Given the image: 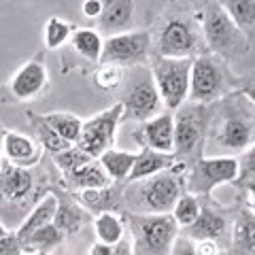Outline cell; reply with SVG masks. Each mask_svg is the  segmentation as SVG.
<instances>
[{
	"label": "cell",
	"instance_id": "cell-1",
	"mask_svg": "<svg viewBox=\"0 0 255 255\" xmlns=\"http://www.w3.org/2000/svg\"><path fill=\"white\" fill-rule=\"evenodd\" d=\"M255 145V105L241 92H230L213 105L206 157H236Z\"/></svg>",
	"mask_w": 255,
	"mask_h": 255
},
{
	"label": "cell",
	"instance_id": "cell-35",
	"mask_svg": "<svg viewBox=\"0 0 255 255\" xmlns=\"http://www.w3.org/2000/svg\"><path fill=\"white\" fill-rule=\"evenodd\" d=\"M124 77H126V68L115 66V64H100V66L94 70L96 87L107 90V92H113L117 87H122Z\"/></svg>",
	"mask_w": 255,
	"mask_h": 255
},
{
	"label": "cell",
	"instance_id": "cell-31",
	"mask_svg": "<svg viewBox=\"0 0 255 255\" xmlns=\"http://www.w3.org/2000/svg\"><path fill=\"white\" fill-rule=\"evenodd\" d=\"M62 241H64V234L51 223V226L36 230V232L30 234L26 241H21V247H23V251L34 253V255L36 253H51L53 247H58Z\"/></svg>",
	"mask_w": 255,
	"mask_h": 255
},
{
	"label": "cell",
	"instance_id": "cell-33",
	"mask_svg": "<svg viewBox=\"0 0 255 255\" xmlns=\"http://www.w3.org/2000/svg\"><path fill=\"white\" fill-rule=\"evenodd\" d=\"M75 26L62 17H49L45 23V30H43V41L47 49H60L64 43L70 41V34H73Z\"/></svg>",
	"mask_w": 255,
	"mask_h": 255
},
{
	"label": "cell",
	"instance_id": "cell-20",
	"mask_svg": "<svg viewBox=\"0 0 255 255\" xmlns=\"http://www.w3.org/2000/svg\"><path fill=\"white\" fill-rule=\"evenodd\" d=\"M124 185L126 183H113L109 187L102 189H87V191H70L79 202L83 204V209L90 213H124Z\"/></svg>",
	"mask_w": 255,
	"mask_h": 255
},
{
	"label": "cell",
	"instance_id": "cell-36",
	"mask_svg": "<svg viewBox=\"0 0 255 255\" xmlns=\"http://www.w3.org/2000/svg\"><path fill=\"white\" fill-rule=\"evenodd\" d=\"M238 185L245 189H255V145L238 157Z\"/></svg>",
	"mask_w": 255,
	"mask_h": 255
},
{
	"label": "cell",
	"instance_id": "cell-39",
	"mask_svg": "<svg viewBox=\"0 0 255 255\" xmlns=\"http://www.w3.org/2000/svg\"><path fill=\"white\" fill-rule=\"evenodd\" d=\"M191 243H194L196 255H221L223 251V247L213 241H191Z\"/></svg>",
	"mask_w": 255,
	"mask_h": 255
},
{
	"label": "cell",
	"instance_id": "cell-28",
	"mask_svg": "<svg viewBox=\"0 0 255 255\" xmlns=\"http://www.w3.org/2000/svg\"><path fill=\"white\" fill-rule=\"evenodd\" d=\"M94 232L98 243L113 247L126 236L124 217L117 213H100L94 217Z\"/></svg>",
	"mask_w": 255,
	"mask_h": 255
},
{
	"label": "cell",
	"instance_id": "cell-30",
	"mask_svg": "<svg viewBox=\"0 0 255 255\" xmlns=\"http://www.w3.org/2000/svg\"><path fill=\"white\" fill-rule=\"evenodd\" d=\"M28 122L32 124V128H34V132H36V142L43 147V151H49L51 155H55V153H62V151H66V149L73 147L70 142H66L62 136H58V134H55L51 128L43 122L41 115L30 113V111H28Z\"/></svg>",
	"mask_w": 255,
	"mask_h": 255
},
{
	"label": "cell",
	"instance_id": "cell-24",
	"mask_svg": "<svg viewBox=\"0 0 255 255\" xmlns=\"http://www.w3.org/2000/svg\"><path fill=\"white\" fill-rule=\"evenodd\" d=\"M109 185H113V181L109 179V174L105 172L98 159H92L83 168L64 177V187H68V191H73V194L75 191H87V189H102Z\"/></svg>",
	"mask_w": 255,
	"mask_h": 255
},
{
	"label": "cell",
	"instance_id": "cell-42",
	"mask_svg": "<svg viewBox=\"0 0 255 255\" xmlns=\"http://www.w3.org/2000/svg\"><path fill=\"white\" fill-rule=\"evenodd\" d=\"M111 255H134L130 236H124L122 241H119V243L113 247V251H111Z\"/></svg>",
	"mask_w": 255,
	"mask_h": 255
},
{
	"label": "cell",
	"instance_id": "cell-7",
	"mask_svg": "<svg viewBox=\"0 0 255 255\" xmlns=\"http://www.w3.org/2000/svg\"><path fill=\"white\" fill-rule=\"evenodd\" d=\"M236 79L230 70V64L213 53H202L191 60L189 79V102L198 105H215L236 90Z\"/></svg>",
	"mask_w": 255,
	"mask_h": 255
},
{
	"label": "cell",
	"instance_id": "cell-17",
	"mask_svg": "<svg viewBox=\"0 0 255 255\" xmlns=\"http://www.w3.org/2000/svg\"><path fill=\"white\" fill-rule=\"evenodd\" d=\"M55 196H58V211H55L53 217V226L60 230L64 236H75L87 226L90 221H94L92 213L83 209V204L77 200V198L66 191H58L53 189Z\"/></svg>",
	"mask_w": 255,
	"mask_h": 255
},
{
	"label": "cell",
	"instance_id": "cell-25",
	"mask_svg": "<svg viewBox=\"0 0 255 255\" xmlns=\"http://www.w3.org/2000/svg\"><path fill=\"white\" fill-rule=\"evenodd\" d=\"M136 155H138V149L136 151H126V149H109L105 151L98 162L100 166L105 168V172L109 174V179L113 183H126L130 172L134 168V162H136Z\"/></svg>",
	"mask_w": 255,
	"mask_h": 255
},
{
	"label": "cell",
	"instance_id": "cell-46",
	"mask_svg": "<svg viewBox=\"0 0 255 255\" xmlns=\"http://www.w3.org/2000/svg\"><path fill=\"white\" fill-rule=\"evenodd\" d=\"M36 255H51V253H36Z\"/></svg>",
	"mask_w": 255,
	"mask_h": 255
},
{
	"label": "cell",
	"instance_id": "cell-5",
	"mask_svg": "<svg viewBox=\"0 0 255 255\" xmlns=\"http://www.w3.org/2000/svg\"><path fill=\"white\" fill-rule=\"evenodd\" d=\"M198 9H200V28L206 51L228 64L230 60H236L249 51L251 43L234 26L221 2H202L198 4Z\"/></svg>",
	"mask_w": 255,
	"mask_h": 255
},
{
	"label": "cell",
	"instance_id": "cell-6",
	"mask_svg": "<svg viewBox=\"0 0 255 255\" xmlns=\"http://www.w3.org/2000/svg\"><path fill=\"white\" fill-rule=\"evenodd\" d=\"M130 232L134 255H170L179 236V226L172 215H132L122 213Z\"/></svg>",
	"mask_w": 255,
	"mask_h": 255
},
{
	"label": "cell",
	"instance_id": "cell-2",
	"mask_svg": "<svg viewBox=\"0 0 255 255\" xmlns=\"http://www.w3.org/2000/svg\"><path fill=\"white\" fill-rule=\"evenodd\" d=\"M151 53L172 60H194L206 53L200 9H194V4L168 6L151 32Z\"/></svg>",
	"mask_w": 255,
	"mask_h": 255
},
{
	"label": "cell",
	"instance_id": "cell-3",
	"mask_svg": "<svg viewBox=\"0 0 255 255\" xmlns=\"http://www.w3.org/2000/svg\"><path fill=\"white\" fill-rule=\"evenodd\" d=\"M183 194V177L166 170L124 185V213L168 215Z\"/></svg>",
	"mask_w": 255,
	"mask_h": 255
},
{
	"label": "cell",
	"instance_id": "cell-37",
	"mask_svg": "<svg viewBox=\"0 0 255 255\" xmlns=\"http://www.w3.org/2000/svg\"><path fill=\"white\" fill-rule=\"evenodd\" d=\"M0 255H23V247L15 232H9L4 238H0Z\"/></svg>",
	"mask_w": 255,
	"mask_h": 255
},
{
	"label": "cell",
	"instance_id": "cell-26",
	"mask_svg": "<svg viewBox=\"0 0 255 255\" xmlns=\"http://www.w3.org/2000/svg\"><path fill=\"white\" fill-rule=\"evenodd\" d=\"M221 6L247 41L255 43V0H223Z\"/></svg>",
	"mask_w": 255,
	"mask_h": 255
},
{
	"label": "cell",
	"instance_id": "cell-38",
	"mask_svg": "<svg viewBox=\"0 0 255 255\" xmlns=\"http://www.w3.org/2000/svg\"><path fill=\"white\" fill-rule=\"evenodd\" d=\"M236 92H241L243 96H247V98L255 105V73L238 77L236 79Z\"/></svg>",
	"mask_w": 255,
	"mask_h": 255
},
{
	"label": "cell",
	"instance_id": "cell-40",
	"mask_svg": "<svg viewBox=\"0 0 255 255\" xmlns=\"http://www.w3.org/2000/svg\"><path fill=\"white\" fill-rule=\"evenodd\" d=\"M170 255H196L194 243H191L187 236L179 234L177 241H174V245H172V249H170Z\"/></svg>",
	"mask_w": 255,
	"mask_h": 255
},
{
	"label": "cell",
	"instance_id": "cell-18",
	"mask_svg": "<svg viewBox=\"0 0 255 255\" xmlns=\"http://www.w3.org/2000/svg\"><path fill=\"white\" fill-rule=\"evenodd\" d=\"M2 155L17 168H34L43 157V147L26 134L6 130L2 138Z\"/></svg>",
	"mask_w": 255,
	"mask_h": 255
},
{
	"label": "cell",
	"instance_id": "cell-12",
	"mask_svg": "<svg viewBox=\"0 0 255 255\" xmlns=\"http://www.w3.org/2000/svg\"><path fill=\"white\" fill-rule=\"evenodd\" d=\"M38 194V177L32 168H17L4 159L0 164V211H26Z\"/></svg>",
	"mask_w": 255,
	"mask_h": 255
},
{
	"label": "cell",
	"instance_id": "cell-19",
	"mask_svg": "<svg viewBox=\"0 0 255 255\" xmlns=\"http://www.w3.org/2000/svg\"><path fill=\"white\" fill-rule=\"evenodd\" d=\"M134 11H136V2L132 0H107L105 2V11L96 21L98 26V34L109 36H117L128 32V28L132 26L134 19Z\"/></svg>",
	"mask_w": 255,
	"mask_h": 255
},
{
	"label": "cell",
	"instance_id": "cell-8",
	"mask_svg": "<svg viewBox=\"0 0 255 255\" xmlns=\"http://www.w3.org/2000/svg\"><path fill=\"white\" fill-rule=\"evenodd\" d=\"M119 102H122L126 113L124 119H134V122L145 124L159 115L164 105L147 64L126 68V77L122 83V100Z\"/></svg>",
	"mask_w": 255,
	"mask_h": 255
},
{
	"label": "cell",
	"instance_id": "cell-4",
	"mask_svg": "<svg viewBox=\"0 0 255 255\" xmlns=\"http://www.w3.org/2000/svg\"><path fill=\"white\" fill-rule=\"evenodd\" d=\"M172 115H174V159H177V166L187 170V166L204 157L213 105H198V102L187 100Z\"/></svg>",
	"mask_w": 255,
	"mask_h": 255
},
{
	"label": "cell",
	"instance_id": "cell-45",
	"mask_svg": "<svg viewBox=\"0 0 255 255\" xmlns=\"http://www.w3.org/2000/svg\"><path fill=\"white\" fill-rule=\"evenodd\" d=\"M4 128H0V155H2V138H4Z\"/></svg>",
	"mask_w": 255,
	"mask_h": 255
},
{
	"label": "cell",
	"instance_id": "cell-32",
	"mask_svg": "<svg viewBox=\"0 0 255 255\" xmlns=\"http://www.w3.org/2000/svg\"><path fill=\"white\" fill-rule=\"evenodd\" d=\"M200 211H202V198L191 196V194H181V198L177 200V204H174L170 215L181 230V228H189L191 223L198 219Z\"/></svg>",
	"mask_w": 255,
	"mask_h": 255
},
{
	"label": "cell",
	"instance_id": "cell-44",
	"mask_svg": "<svg viewBox=\"0 0 255 255\" xmlns=\"http://www.w3.org/2000/svg\"><path fill=\"white\" fill-rule=\"evenodd\" d=\"M6 234H9V230H6V226H4L2 221H0V238H4Z\"/></svg>",
	"mask_w": 255,
	"mask_h": 255
},
{
	"label": "cell",
	"instance_id": "cell-10",
	"mask_svg": "<svg viewBox=\"0 0 255 255\" xmlns=\"http://www.w3.org/2000/svg\"><path fill=\"white\" fill-rule=\"evenodd\" d=\"M151 75L157 87L166 111L174 113L179 107L187 102L189 96V79H191V60H172V58H155L151 62Z\"/></svg>",
	"mask_w": 255,
	"mask_h": 255
},
{
	"label": "cell",
	"instance_id": "cell-16",
	"mask_svg": "<svg viewBox=\"0 0 255 255\" xmlns=\"http://www.w3.org/2000/svg\"><path fill=\"white\" fill-rule=\"evenodd\" d=\"M134 138L140 149L174 153V115L168 111V113H159L157 117L149 119L134 132Z\"/></svg>",
	"mask_w": 255,
	"mask_h": 255
},
{
	"label": "cell",
	"instance_id": "cell-21",
	"mask_svg": "<svg viewBox=\"0 0 255 255\" xmlns=\"http://www.w3.org/2000/svg\"><path fill=\"white\" fill-rule=\"evenodd\" d=\"M55 211H58V196H55L53 189H49V191H45V194L41 196V200L32 206V211L21 219L17 230H15L19 243L26 241V238L30 234H34L36 230H41L45 226H51L53 217H55Z\"/></svg>",
	"mask_w": 255,
	"mask_h": 255
},
{
	"label": "cell",
	"instance_id": "cell-43",
	"mask_svg": "<svg viewBox=\"0 0 255 255\" xmlns=\"http://www.w3.org/2000/svg\"><path fill=\"white\" fill-rule=\"evenodd\" d=\"M113 247H115V245H113ZM113 247L102 245V243H94V245H92V249H90V255H111Z\"/></svg>",
	"mask_w": 255,
	"mask_h": 255
},
{
	"label": "cell",
	"instance_id": "cell-13",
	"mask_svg": "<svg viewBox=\"0 0 255 255\" xmlns=\"http://www.w3.org/2000/svg\"><path fill=\"white\" fill-rule=\"evenodd\" d=\"M149 55L151 30H128L124 34L105 38L100 64H115L122 68H132L145 64Z\"/></svg>",
	"mask_w": 255,
	"mask_h": 255
},
{
	"label": "cell",
	"instance_id": "cell-15",
	"mask_svg": "<svg viewBox=\"0 0 255 255\" xmlns=\"http://www.w3.org/2000/svg\"><path fill=\"white\" fill-rule=\"evenodd\" d=\"M189 241H213L221 247H230V236H232V221L223 209L215 204H206L202 200V211L198 219L185 228V234Z\"/></svg>",
	"mask_w": 255,
	"mask_h": 255
},
{
	"label": "cell",
	"instance_id": "cell-34",
	"mask_svg": "<svg viewBox=\"0 0 255 255\" xmlns=\"http://www.w3.org/2000/svg\"><path fill=\"white\" fill-rule=\"evenodd\" d=\"M53 162H55V168H58L62 172V177H66V174H73L75 170L83 168L85 164L92 162V157L85 153V151H81L77 145H73L70 149L62 151V153H55L53 155Z\"/></svg>",
	"mask_w": 255,
	"mask_h": 255
},
{
	"label": "cell",
	"instance_id": "cell-22",
	"mask_svg": "<svg viewBox=\"0 0 255 255\" xmlns=\"http://www.w3.org/2000/svg\"><path fill=\"white\" fill-rule=\"evenodd\" d=\"M230 255H255V215L249 209L238 211L232 221Z\"/></svg>",
	"mask_w": 255,
	"mask_h": 255
},
{
	"label": "cell",
	"instance_id": "cell-47",
	"mask_svg": "<svg viewBox=\"0 0 255 255\" xmlns=\"http://www.w3.org/2000/svg\"><path fill=\"white\" fill-rule=\"evenodd\" d=\"M0 128H2V124H0Z\"/></svg>",
	"mask_w": 255,
	"mask_h": 255
},
{
	"label": "cell",
	"instance_id": "cell-9",
	"mask_svg": "<svg viewBox=\"0 0 255 255\" xmlns=\"http://www.w3.org/2000/svg\"><path fill=\"white\" fill-rule=\"evenodd\" d=\"M238 157H200L187 166L183 187L185 194L209 198L219 185H230L238 181Z\"/></svg>",
	"mask_w": 255,
	"mask_h": 255
},
{
	"label": "cell",
	"instance_id": "cell-14",
	"mask_svg": "<svg viewBox=\"0 0 255 255\" xmlns=\"http://www.w3.org/2000/svg\"><path fill=\"white\" fill-rule=\"evenodd\" d=\"M49 85V73H47V64L43 60V53L34 55L32 60L15 70L6 83V92L11 94L15 102H30L38 98Z\"/></svg>",
	"mask_w": 255,
	"mask_h": 255
},
{
	"label": "cell",
	"instance_id": "cell-23",
	"mask_svg": "<svg viewBox=\"0 0 255 255\" xmlns=\"http://www.w3.org/2000/svg\"><path fill=\"white\" fill-rule=\"evenodd\" d=\"M174 164H177L174 153H159V151H151V149H138L136 162H134V168L126 183L140 181V179L153 177V174H159V172L172 170Z\"/></svg>",
	"mask_w": 255,
	"mask_h": 255
},
{
	"label": "cell",
	"instance_id": "cell-41",
	"mask_svg": "<svg viewBox=\"0 0 255 255\" xmlns=\"http://www.w3.org/2000/svg\"><path fill=\"white\" fill-rule=\"evenodd\" d=\"M81 11H83L85 17L98 19L102 15V11H105V2H102V0H85L81 4Z\"/></svg>",
	"mask_w": 255,
	"mask_h": 255
},
{
	"label": "cell",
	"instance_id": "cell-11",
	"mask_svg": "<svg viewBox=\"0 0 255 255\" xmlns=\"http://www.w3.org/2000/svg\"><path fill=\"white\" fill-rule=\"evenodd\" d=\"M124 115L126 113H124L122 102H115L111 109L90 117L87 122H83L81 136H79L75 145L81 151H85L92 159H98L105 151L113 149L119 124L124 122Z\"/></svg>",
	"mask_w": 255,
	"mask_h": 255
},
{
	"label": "cell",
	"instance_id": "cell-29",
	"mask_svg": "<svg viewBox=\"0 0 255 255\" xmlns=\"http://www.w3.org/2000/svg\"><path fill=\"white\" fill-rule=\"evenodd\" d=\"M43 122L51 128V130L62 136L66 142L75 145L81 136V128H83V119H79L77 115L73 113H47V115H41Z\"/></svg>",
	"mask_w": 255,
	"mask_h": 255
},
{
	"label": "cell",
	"instance_id": "cell-27",
	"mask_svg": "<svg viewBox=\"0 0 255 255\" xmlns=\"http://www.w3.org/2000/svg\"><path fill=\"white\" fill-rule=\"evenodd\" d=\"M102 45H105V38L98 34L96 28H75L70 34V47L90 64H100Z\"/></svg>",
	"mask_w": 255,
	"mask_h": 255
}]
</instances>
